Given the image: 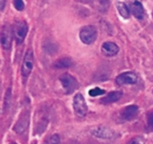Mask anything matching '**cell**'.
Segmentation results:
<instances>
[{
  "label": "cell",
  "instance_id": "4",
  "mask_svg": "<svg viewBox=\"0 0 153 144\" xmlns=\"http://www.w3.org/2000/svg\"><path fill=\"white\" fill-rule=\"evenodd\" d=\"M28 32V25L25 21H18L13 28V34L17 44H20L25 40Z\"/></svg>",
  "mask_w": 153,
  "mask_h": 144
},
{
  "label": "cell",
  "instance_id": "23",
  "mask_svg": "<svg viewBox=\"0 0 153 144\" xmlns=\"http://www.w3.org/2000/svg\"><path fill=\"white\" fill-rule=\"evenodd\" d=\"M10 144H16V143H14V142H13V143H10Z\"/></svg>",
  "mask_w": 153,
  "mask_h": 144
},
{
  "label": "cell",
  "instance_id": "17",
  "mask_svg": "<svg viewBox=\"0 0 153 144\" xmlns=\"http://www.w3.org/2000/svg\"><path fill=\"white\" fill-rule=\"evenodd\" d=\"M88 93L92 97H96V96L104 94L105 93V91L104 89H102V88H99V87H96V88H91Z\"/></svg>",
  "mask_w": 153,
  "mask_h": 144
},
{
  "label": "cell",
  "instance_id": "6",
  "mask_svg": "<svg viewBox=\"0 0 153 144\" xmlns=\"http://www.w3.org/2000/svg\"><path fill=\"white\" fill-rule=\"evenodd\" d=\"M34 65V55L31 50H28L25 52V57L22 62V65L21 71H22V75L24 77H27L28 75L31 74V70Z\"/></svg>",
  "mask_w": 153,
  "mask_h": 144
},
{
  "label": "cell",
  "instance_id": "2",
  "mask_svg": "<svg viewBox=\"0 0 153 144\" xmlns=\"http://www.w3.org/2000/svg\"><path fill=\"white\" fill-rule=\"evenodd\" d=\"M81 40L85 44H92L97 38V29L94 26H85L79 32Z\"/></svg>",
  "mask_w": 153,
  "mask_h": 144
},
{
  "label": "cell",
  "instance_id": "12",
  "mask_svg": "<svg viewBox=\"0 0 153 144\" xmlns=\"http://www.w3.org/2000/svg\"><path fill=\"white\" fill-rule=\"evenodd\" d=\"M123 92L121 91H114L111 92L106 96L103 97L100 100V102L102 104H109L114 103L117 101L122 98Z\"/></svg>",
  "mask_w": 153,
  "mask_h": 144
},
{
  "label": "cell",
  "instance_id": "3",
  "mask_svg": "<svg viewBox=\"0 0 153 144\" xmlns=\"http://www.w3.org/2000/svg\"><path fill=\"white\" fill-rule=\"evenodd\" d=\"M73 110L77 116L85 117L88 112V105H87L84 96L81 93H77L73 98Z\"/></svg>",
  "mask_w": 153,
  "mask_h": 144
},
{
  "label": "cell",
  "instance_id": "20",
  "mask_svg": "<svg viewBox=\"0 0 153 144\" xmlns=\"http://www.w3.org/2000/svg\"><path fill=\"white\" fill-rule=\"evenodd\" d=\"M147 124H148V127H149V128L153 131V111L148 115Z\"/></svg>",
  "mask_w": 153,
  "mask_h": 144
},
{
  "label": "cell",
  "instance_id": "19",
  "mask_svg": "<svg viewBox=\"0 0 153 144\" xmlns=\"http://www.w3.org/2000/svg\"><path fill=\"white\" fill-rule=\"evenodd\" d=\"M128 144H144V140L140 136H135L132 138Z\"/></svg>",
  "mask_w": 153,
  "mask_h": 144
},
{
  "label": "cell",
  "instance_id": "11",
  "mask_svg": "<svg viewBox=\"0 0 153 144\" xmlns=\"http://www.w3.org/2000/svg\"><path fill=\"white\" fill-rule=\"evenodd\" d=\"M129 8L131 13L138 20H143L145 16V10L143 4L138 1H133L129 2Z\"/></svg>",
  "mask_w": 153,
  "mask_h": 144
},
{
  "label": "cell",
  "instance_id": "7",
  "mask_svg": "<svg viewBox=\"0 0 153 144\" xmlns=\"http://www.w3.org/2000/svg\"><path fill=\"white\" fill-rule=\"evenodd\" d=\"M13 30L9 25L5 24L3 26L1 31V44L4 50H9L11 46L13 39Z\"/></svg>",
  "mask_w": 153,
  "mask_h": 144
},
{
  "label": "cell",
  "instance_id": "8",
  "mask_svg": "<svg viewBox=\"0 0 153 144\" xmlns=\"http://www.w3.org/2000/svg\"><path fill=\"white\" fill-rule=\"evenodd\" d=\"M91 133L93 136L100 139H111L115 134V132L112 129L105 126L94 128L91 130Z\"/></svg>",
  "mask_w": 153,
  "mask_h": 144
},
{
  "label": "cell",
  "instance_id": "10",
  "mask_svg": "<svg viewBox=\"0 0 153 144\" xmlns=\"http://www.w3.org/2000/svg\"><path fill=\"white\" fill-rule=\"evenodd\" d=\"M120 50V48L115 43L111 41L104 42L102 45L101 51L102 53L108 57L114 56L117 55Z\"/></svg>",
  "mask_w": 153,
  "mask_h": 144
},
{
  "label": "cell",
  "instance_id": "14",
  "mask_svg": "<svg viewBox=\"0 0 153 144\" xmlns=\"http://www.w3.org/2000/svg\"><path fill=\"white\" fill-rule=\"evenodd\" d=\"M73 65V60L70 58H62L57 60L54 63V67L56 68H67Z\"/></svg>",
  "mask_w": 153,
  "mask_h": 144
},
{
  "label": "cell",
  "instance_id": "5",
  "mask_svg": "<svg viewBox=\"0 0 153 144\" xmlns=\"http://www.w3.org/2000/svg\"><path fill=\"white\" fill-rule=\"evenodd\" d=\"M139 107L136 105H129L124 107L120 112V119L123 122L131 121L138 115Z\"/></svg>",
  "mask_w": 153,
  "mask_h": 144
},
{
  "label": "cell",
  "instance_id": "18",
  "mask_svg": "<svg viewBox=\"0 0 153 144\" xmlns=\"http://www.w3.org/2000/svg\"><path fill=\"white\" fill-rule=\"evenodd\" d=\"M13 5H14L15 8L18 10H23L24 8H25V4L21 0H16V1L13 2Z\"/></svg>",
  "mask_w": 153,
  "mask_h": 144
},
{
  "label": "cell",
  "instance_id": "1",
  "mask_svg": "<svg viewBox=\"0 0 153 144\" xmlns=\"http://www.w3.org/2000/svg\"><path fill=\"white\" fill-rule=\"evenodd\" d=\"M59 80L66 94H71L79 87L77 80L67 73L61 74L59 77Z\"/></svg>",
  "mask_w": 153,
  "mask_h": 144
},
{
  "label": "cell",
  "instance_id": "21",
  "mask_svg": "<svg viewBox=\"0 0 153 144\" xmlns=\"http://www.w3.org/2000/svg\"><path fill=\"white\" fill-rule=\"evenodd\" d=\"M64 144H79V142L77 140H70L66 142Z\"/></svg>",
  "mask_w": 153,
  "mask_h": 144
},
{
  "label": "cell",
  "instance_id": "15",
  "mask_svg": "<svg viewBox=\"0 0 153 144\" xmlns=\"http://www.w3.org/2000/svg\"><path fill=\"white\" fill-rule=\"evenodd\" d=\"M28 116H25L23 117L22 119L19 120L17 124L15 126V130H16V133H22L25 130V129L28 127Z\"/></svg>",
  "mask_w": 153,
  "mask_h": 144
},
{
  "label": "cell",
  "instance_id": "22",
  "mask_svg": "<svg viewBox=\"0 0 153 144\" xmlns=\"http://www.w3.org/2000/svg\"><path fill=\"white\" fill-rule=\"evenodd\" d=\"M4 4H5V2H4V0H0V9H1V10L4 8Z\"/></svg>",
  "mask_w": 153,
  "mask_h": 144
},
{
  "label": "cell",
  "instance_id": "16",
  "mask_svg": "<svg viewBox=\"0 0 153 144\" xmlns=\"http://www.w3.org/2000/svg\"><path fill=\"white\" fill-rule=\"evenodd\" d=\"M43 144H60V137L58 134H52L45 140Z\"/></svg>",
  "mask_w": 153,
  "mask_h": 144
},
{
  "label": "cell",
  "instance_id": "9",
  "mask_svg": "<svg viewBox=\"0 0 153 144\" xmlns=\"http://www.w3.org/2000/svg\"><path fill=\"white\" fill-rule=\"evenodd\" d=\"M137 81V76L131 71L124 72L116 77V82L118 85H130L134 84Z\"/></svg>",
  "mask_w": 153,
  "mask_h": 144
},
{
  "label": "cell",
  "instance_id": "13",
  "mask_svg": "<svg viewBox=\"0 0 153 144\" xmlns=\"http://www.w3.org/2000/svg\"><path fill=\"white\" fill-rule=\"evenodd\" d=\"M117 8L118 12L124 18V19H128L130 17V10L129 7L126 4L125 2H117Z\"/></svg>",
  "mask_w": 153,
  "mask_h": 144
}]
</instances>
